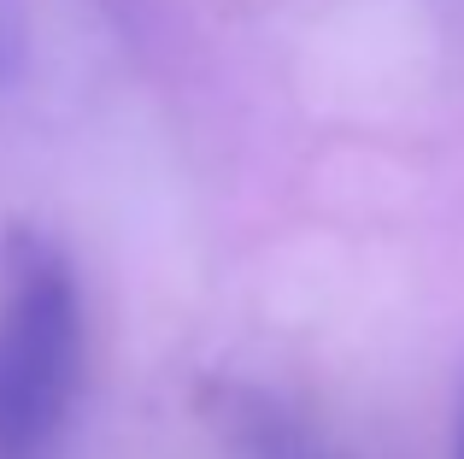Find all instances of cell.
Returning <instances> with one entry per match:
<instances>
[{
    "label": "cell",
    "mask_w": 464,
    "mask_h": 459,
    "mask_svg": "<svg viewBox=\"0 0 464 459\" xmlns=\"http://www.w3.org/2000/svg\"><path fill=\"white\" fill-rule=\"evenodd\" d=\"M82 389V288L65 248L12 230L0 253V459H59Z\"/></svg>",
    "instance_id": "obj_1"
},
{
    "label": "cell",
    "mask_w": 464,
    "mask_h": 459,
    "mask_svg": "<svg viewBox=\"0 0 464 459\" xmlns=\"http://www.w3.org/2000/svg\"><path fill=\"white\" fill-rule=\"evenodd\" d=\"M200 418L229 459H353L295 401H283L276 389H259V383H241V377H206Z\"/></svg>",
    "instance_id": "obj_2"
},
{
    "label": "cell",
    "mask_w": 464,
    "mask_h": 459,
    "mask_svg": "<svg viewBox=\"0 0 464 459\" xmlns=\"http://www.w3.org/2000/svg\"><path fill=\"white\" fill-rule=\"evenodd\" d=\"M24 54H30V18H24V0H0V89L18 83Z\"/></svg>",
    "instance_id": "obj_3"
},
{
    "label": "cell",
    "mask_w": 464,
    "mask_h": 459,
    "mask_svg": "<svg viewBox=\"0 0 464 459\" xmlns=\"http://www.w3.org/2000/svg\"><path fill=\"white\" fill-rule=\"evenodd\" d=\"M453 459H464V389L453 401Z\"/></svg>",
    "instance_id": "obj_4"
}]
</instances>
